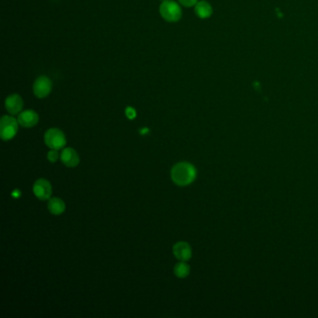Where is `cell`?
I'll return each instance as SVG.
<instances>
[{
  "instance_id": "1",
  "label": "cell",
  "mask_w": 318,
  "mask_h": 318,
  "mask_svg": "<svg viewBox=\"0 0 318 318\" xmlns=\"http://www.w3.org/2000/svg\"><path fill=\"white\" fill-rule=\"evenodd\" d=\"M196 168L190 163L181 162L173 166L171 179L176 185L184 186L192 184L196 179Z\"/></svg>"
},
{
  "instance_id": "2",
  "label": "cell",
  "mask_w": 318,
  "mask_h": 318,
  "mask_svg": "<svg viewBox=\"0 0 318 318\" xmlns=\"http://www.w3.org/2000/svg\"><path fill=\"white\" fill-rule=\"evenodd\" d=\"M160 14L167 22L176 23L181 19L182 11L177 2L172 0H165L160 6Z\"/></svg>"
},
{
  "instance_id": "3",
  "label": "cell",
  "mask_w": 318,
  "mask_h": 318,
  "mask_svg": "<svg viewBox=\"0 0 318 318\" xmlns=\"http://www.w3.org/2000/svg\"><path fill=\"white\" fill-rule=\"evenodd\" d=\"M44 142L51 149L59 150L67 145L66 135L60 129L51 128L44 134Z\"/></svg>"
},
{
  "instance_id": "4",
  "label": "cell",
  "mask_w": 318,
  "mask_h": 318,
  "mask_svg": "<svg viewBox=\"0 0 318 318\" xmlns=\"http://www.w3.org/2000/svg\"><path fill=\"white\" fill-rule=\"evenodd\" d=\"M18 119L11 116H3L0 120V137L4 141L13 139L18 131Z\"/></svg>"
},
{
  "instance_id": "5",
  "label": "cell",
  "mask_w": 318,
  "mask_h": 318,
  "mask_svg": "<svg viewBox=\"0 0 318 318\" xmlns=\"http://www.w3.org/2000/svg\"><path fill=\"white\" fill-rule=\"evenodd\" d=\"M52 88L53 82L47 76H40L34 82V93L38 98H45L51 93Z\"/></svg>"
},
{
  "instance_id": "6",
  "label": "cell",
  "mask_w": 318,
  "mask_h": 318,
  "mask_svg": "<svg viewBox=\"0 0 318 318\" xmlns=\"http://www.w3.org/2000/svg\"><path fill=\"white\" fill-rule=\"evenodd\" d=\"M34 194L38 199L46 201L51 199L53 188L51 183L44 179H38L33 186Z\"/></svg>"
},
{
  "instance_id": "7",
  "label": "cell",
  "mask_w": 318,
  "mask_h": 318,
  "mask_svg": "<svg viewBox=\"0 0 318 318\" xmlns=\"http://www.w3.org/2000/svg\"><path fill=\"white\" fill-rule=\"evenodd\" d=\"M173 253L175 257L180 261H188L193 256L192 247L186 242H179L174 245Z\"/></svg>"
},
{
  "instance_id": "8",
  "label": "cell",
  "mask_w": 318,
  "mask_h": 318,
  "mask_svg": "<svg viewBox=\"0 0 318 318\" xmlns=\"http://www.w3.org/2000/svg\"><path fill=\"white\" fill-rule=\"evenodd\" d=\"M40 117L38 113L34 110H25L21 112L18 116V122L21 126L25 128H31L38 124Z\"/></svg>"
},
{
  "instance_id": "9",
  "label": "cell",
  "mask_w": 318,
  "mask_h": 318,
  "mask_svg": "<svg viewBox=\"0 0 318 318\" xmlns=\"http://www.w3.org/2000/svg\"><path fill=\"white\" fill-rule=\"evenodd\" d=\"M24 106V101L19 94H12L8 96L5 101V107L8 112L12 115H17L22 111Z\"/></svg>"
},
{
  "instance_id": "10",
  "label": "cell",
  "mask_w": 318,
  "mask_h": 318,
  "mask_svg": "<svg viewBox=\"0 0 318 318\" xmlns=\"http://www.w3.org/2000/svg\"><path fill=\"white\" fill-rule=\"evenodd\" d=\"M61 161L67 167H76L80 164V156L72 147H67L61 153Z\"/></svg>"
},
{
  "instance_id": "11",
  "label": "cell",
  "mask_w": 318,
  "mask_h": 318,
  "mask_svg": "<svg viewBox=\"0 0 318 318\" xmlns=\"http://www.w3.org/2000/svg\"><path fill=\"white\" fill-rule=\"evenodd\" d=\"M195 14L201 18V19H207L212 15L213 9L211 5L206 2L205 0L199 1L196 5H195Z\"/></svg>"
},
{
  "instance_id": "12",
  "label": "cell",
  "mask_w": 318,
  "mask_h": 318,
  "mask_svg": "<svg viewBox=\"0 0 318 318\" xmlns=\"http://www.w3.org/2000/svg\"><path fill=\"white\" fill-rule=\"evenodd\" d=\"M48 209L53 215H62L66 210V204L63 200L53 197L48 202Z\"/></svg>"
},
{
  "instance_id": "13",
  "label": "cell",
  "mask_w": 318,
  "mask_h": 318,
  "mask_svg": "<svg viewBox=\"0 0 318 318\" xmlns=\"http://www.w3.org/2000/svg\"><path fill=\"white\" fill-rule=\"evenodd\" d=\"M190 272H191V268L186 263V261L179 262L175 266V269H174L176 276L179 278H185L190 274Z\"/></svg>"
},
{
  "instance_id": "14",
  "label": "cell",
  "mask_w": 318,
  "mask_h": 318,
  "mask_svg": "<svg viewBox=\"0 0 318 318\" xmlns=\"http://www.w3.org/2000/svg\"><path fill=\"white\" fill-rule=\"evenodd\" d=\"M59 153L56 150V149H52L50 150L48 153V160L51 162V163H56L58 159H59Z\"/></svg>"
},
{
  "instance_id": "15",
  "label": "cell",
  "mask_w": 318,
  "mask_h": 318,
  "mask_svg": "<svg viewBox=\"0 0 318 318\" xmlns=\"http://www.w3.org/2000/svg\"><path fill=\"white\" fill-rule=\"evenodd\" d=\"M179 3L184 7H193L198 3V0H179Z\"/></svg>"
}]
</instances>
